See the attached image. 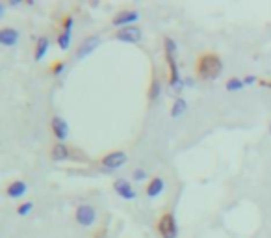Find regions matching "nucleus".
Segmentation results:
<instances>
[{
    "label": "nucleus",
    "instance_id": "nucleus-22",
    "mask_svg": "<svg viewBox=\"0 0 271 238\" xmlns=\"http://www.w3.org/2000/svg\"><path fill=\"white\" fill-rule=\"evenodd\" d=\"M256 82V77H253V75H247L245 78H244V84L245 86H251V84H254Z\"/></svg>",
    "mask_w": 271,
    "mask_h": 238
},
{
    "label": "nucleus",
    "instance_id": "nucleus-3",
    "mask_svg": "<svg viewBox=\"0 0 271 238\" xmlns=\"http://www.w3.org/2000/svg\"><path fill=\"white\" fill-rule=\"evenodd\" d=\"M75 218H77L78 225L89 227L97 220V210H95V207H91V205H80L77 208V212H75Z\"/></svg>",
    "mask_w": 271,
    "mask_h": 238
},
{
    "label": "nucleus",
    "instance_id": "nucleus-13",
    "mask_svg": "<svg viewBox=\"0 0 271 238\" xmlns=\"http://www.w3.org/2000/svg\"><path fill=\"white\" fill-rule=\"evenodd\" d=\"M26 190H28V184H26L25 180H13V182L6 188V194H8L9 197H13V199H17V197L25 196Z\"/></svg>",
    "mask_w": 271,
    "mask_h": 238
},
{
    "label": "nucleus",
    "instance_id": "nucleus-9",
    "mask_svg": "<svg viewBox=\"0 0 271 238\" xmlns=\"http://www.w3.org/2000/svg\"><path fill=\"white\" fill-rule=\"evenodd\" d=\"M51 127H52V132H54V136L58 138V144H63L69 136V125L67 121L63 118H59V116H54L51 121Z\"/></svg>",
    "mask_w": 271,
    "mask_h": 238
},
{
    "label": "nucleus",
    "instance_id": "nucleus-15",
    "mask_svg": "<svg viewBox=\"0 0 271 238\" xmlns=\"http://www.w3.org/2000/svg\"><path fill=\"white\" fill-rule=\"evenodd\" d=\"M49 45H51V39H49L47 35H43V37L37 39V45H35V54H34L35 61H39V60L45 58V54L49 52Z\"/></svg>",
    "mask_w": 271,
    "mask_h": 238
},
{
    "label": "nucleus",
    "instance_id": "nucleus-5",
    "mask_svg": "<svg viewBox=\"0 0 271 238\" xmlns=\"http://www.w3.org/2000/svg\"><path fill=\"white\" fill-rule=\"evenodd\" d=\"M115 39L123 43H139L141 41V30L137 26H125L115 32Z\"/></svg>",
    "mask_w": 271,
    "mask_h": 238
},
{
    "label": "nucleus",
    "instance_id": "nucleus-26",
    "mask_svg": "<svg viewBox=\"0 0 271 238\" xmlns=\"http://www.w3.org/2000/svg\"><path fill=\"white\" fill-rule=\"evenodd\" d=\"M270 132H271V127H270Z\"/></svg>",
    "mask_w": 271,
    "mask_h": 238
},
{
    "label": "nucleus",
    "instance_id": "nucleus-6",
    "mask_svg": "<svg viewBox=\"0 0 271 238\" xmlns=\"http://www.w3.org/2000/svg\"><path fill=\"white\" fill-rule=\"evenodd\" d=\"M73 25H75V19L65 17L63 19V26H61V32L58 35V45L61 51H69L71 47V32H73Z\"/></svg>",
    "mask_w": 271,
    "mask_h": 238
},
{
    "label": "nucleus",
    "instance_id": "nucleus-11",
    "mask_svg": "<svg viewBox=\"0 0 271 238\" xmlns=\"http://www.w3.org/2000/svg\"><path fill=\"white\" fill-rule=\"evenodd\" d=\"M19 41V30L15 28H0V45H4V47H15Z\"/></svg>",
    "mask_w": 271,
    "mask_h": 238
},
{
    "label": "nucleus",
    "instance_id": "nucleus-4",
    "mask_svg": "<svg viewBox=\"0 0 271 238\" xmlns=\"http://www.w3.org/2000/svg\"><path fill=\"white\" fill-rule=\"evenodd\" d=\"M128 156L125 151H113V153L106 154L104 158H102V168L108 171H113V170H119V168H123L125 164H127Z\"/></svg>",
    "mask_w": 271,
    "mask_h": 238
},
{
    "label": "nucleus",
    "instance_id": "nucleus-14",
    "mask_svg": "<svg viewBox=\"0 0 271 238\" xmlns=\"http://www.w3.org/2000/svg\"><path fill=\"white\" fill-rule=\"evenodd\" d=\"M52 160H56V162H63V160H67L69 156H71V151H69V147L65 144H56L54 147H52Z\"/></svg>",
    "mask_w": 271,
    "mask_h": 238
},
{
    "label": "nucleus",
    "instance_id": "nucleus-23",
    "mask_svg": "<svg viewBox=\"0 0 271 238\" xmlns=\"http://www.w3.org/2000/svg\"><path fill=\"white\" fill-rule=\"evenodd\" d=\"M184 84H186V86H193V80H191V78H184Z\"/></svg>",
    "mask_w": 271,
    "mask_h": 238
},
{
    "label": "nucleus",
    "instance_id": "nucleus-19",
    "mask_svg": "<svg viewBox=\"0 0 271 238\" xmlns=\"http://www.w3.org/2000/svg\"><path fill=\"white\" fill-rule=\"evenodd\" d=\"M32 208H34V203H32V201H26V203L17 207V214L19 216H26V214L32 212Z\"/></svg>",
    "mask_w": 271,
    "mask_h": 238
},
{
    "label": "nucleus",
    "instance_id": "nucleus-21",
    "mask_svg": "<svg viewBox=\"0 0 271 238\" xmlns=\"http://www.w3.org/2000/svg\"><path fill=\"white\" fill-rule=\"evenodd\" d=\"M65 67H67V63H65V61H56V63L52 65V73H54L56 77H59V75L65 71Z\"/></svg>",
    "mask_w": 271,
    "mask_h": 238
},
{
    "label": "nucleus",
    "instance_id": "nucleus-7",
    "mask_svg": "<svg viewBox=\"0 0 271 238\" xmlns=\"http://www.w3.org/2000/svg\"><path fill=\"white\" fill-rule=\"evenodd\" d=\"M101 47V37L99 35H89V37H85L84 41L80 43V47L77 49V58L82 60L85 56H89L93 51H97Z\"/></svg>",
    "mask_w": 271,
    "mask_h": 238
},
{
    "label": "nucleus",
    "instance_id": "nucleus-20",
    "mask_svg": "<svg viewBox=\"0 0 271 238\" xmlns=\"http://www.w3.org/2000/svg\"><path fill=\"white\" fill-rule=\"evenodd\" d=\"M132 178H134L136 182H141V180L147 178V171L141 170V168H136V170L132 171Z\"/></svg>",
    "mask_w": 271,
    "mask_h": 238
},
{
    "label": "nucleus",
    "instance_id": "nucleus-10",
    "mask_svg": "<svg viewBox=\"0 0 271 238\" xmlns=\"http://www.w3.org/2000/svg\"><path fill=\"white\" fill-rule=\"evenodd\" d=\"M139 19V13L134 11V9H127V11H121L115 17L111 19L113 26H119V28H125V26H134V23Z\"/></svg>",
    "mask_w": 271,
    "mask_h": 238
},
{
    "label": "nucleus",
    "instance_id": "nucleus-2",
    "mask_svg": "<svg viewBox=\"0 0 271 238\" xmlns=\"http://www.w3.org/2000/svg\"><path fill=\"white\" fill-rule=\"evenodd\" d=\"M158 233L162 238H177L178 237V225L175 216L171 212H165L158 220Z\"/></svg>",
    "mask_w": 271,
    "mask_h": 238
},
{
    "label": "nucleus",
    "instance_id": "nucleus-1",
    "mask_svg": "<svg viewBox=\"0 0 271 238\" xmlns=\"http://www.w3.org/2000/svg\"><path fill=\"white\" fill-rule=\"evenodd\" d=\"M223 71V61L217 54L214 52H206L201 58L197 60V75L204 80H216Z\"/></svg>",
    "mask_w": 271,
    "mask_h": 238
},
{
    "label": "nucleus",
    "instance_id": "nucleus-16",
    "mask_svg": "<svg viewBox=\"0 0 271 238\" xmlns=\"http://www.w3.org/2000/svg\"><path fill=\"white\" fill-rule=\"evenodd\" d=\"M188 110V102L182 99V97H178L177 101L173 102V108H171V118H180L184 112Z\"/></svg>",
    "mask_w": 271,
    "mask_h": 238
},
{
    "label": "nucleus",
    "instance_id": "nucleus-24",
    "mask_svg": "<svg viewBox=\"0 0 271 238\" xmlns=\"http://www.w3.org/2000/svg\"><path fill=\"white\" fill-rule=\"evenodd\" d=\"M4 11H6V6H4V4H0V17L4 15Z\"/></svg>",
    "mask_w": 271,
    "mask_h": 238
},
{
    "label": "nucleus",
    "instance_id": "nucleus-12",
    "mask_svg": "<svg viewBox=\"0 0 271 238\" xmlns=\"http://www.w3.org/2000/svg\"><path fill=\"white\" fill-rule=\"evenodd\" d=\"M163 188H165V180L162 177H154L149 180V184H147V196L151 197V199H154V197H158L163 192Z\"/></svg>",
    "mask_w": 271,
    "mask_h": 238
},
{
    "label": "nucleus",
    "instance_id": "nucleus-17",
    "mask_svg": "<svg viewBox=\"0 0 271 238\" xmlns=\"http://www.w3.org/2000/svg\"><path fill=\"white\" fill-rule=\"evenodd\" d=\"M160 93H162V84H160V80L154 77L151 86H149V93H147V97H149V101L154 102L158 97H160Z\"/></svg>",
    "mask_w": 271,
    "mask_h": 238
},
{
    "label": "nucleus",
    "instance_id": "nucleus-18",
    "mask_svg": "<svg viewBox=\"0 0 271 238\" xmlns=\"http://www.w3.org/2000/svg\"><path fill=\"white\" fill-rule=\"evenodd\" d=\"M225 88H227V91H242V89L245 88V84H244V78L232 77L227 80Z\"/></svg>",
    "mask_w": 271,
    "mask_h": 238
},
{
    "label": "nucleus",
    "instance_id": "nucleus-25",
    "mask_svg": "<svg viewBox=\"0 0 271 238\" xmlns=\"http://www.w3.org/2000/svg\"><path fill=\"white\" fill-rule=\"evenodd\" d=\"M9 4H11V6H19V4H21V0H11Z\"/></svg>",
    "mask_w": 271,
    "mask_h": 238
},
{
    "label": "nucleus",
    "instance_id": "nucleus-8",
    "mask_svg": "<svg viewBox=\"0 0 271 238\" xmlns=\"http://www.w3.org/2000/svg\"><path fill=\"white\" fill-rule=\"evenodd\" d=\"M113 190H115L119 194V197H123L125 201H132V199L137 197L136 190L132 188L130 180H127V178H117V180H113Z\"/></svg>",
    "mask_w": 271,
    "mask_h": 238
}]
</instances>
